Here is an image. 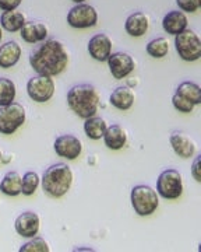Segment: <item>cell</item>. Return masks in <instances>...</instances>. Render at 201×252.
<instances>
[{"label":"cell","instance_id":"cell-1","mask_svg":"<svg viewBox=\"0 0 201 252\" xmlns=\"http://www.w3.org/2000/svg\"><path fill=\"white\" fill-rule=\"evenodd\" d=\"M70 56L63 42L59 39H45L29 55L31 67L44 76H57L63 73L69 64Z\"/></svg>","mask_w":201,"mask_h":252},{"label":"cell","instance_id":"cell-2","mask_svg":"<svg viewBox=\"0 0 201 252\" xmlns=\"http://www.w3.org/2000/svg\"><path fill=\"white\" fill-rule=\"evenodd\" d=\"M100 101V93L90 83L75 84L67 93L69 108L82 119L94 117L98 112Z\"/></svg>","mask_w":201,"mask_h":252},{"label":"cell","instance_id":"cell-3","mask_svg":"<svg viewBox=\"0 0 201 252\" xmlns=\"http://www.w3.org/2000/svg\"><path fill=\"white\" fill-rule=\"evenodd\" d=\"M73 184V172L64 162H56L46 168L42 175V189L50 198L64 196Z\"/></svg>","mask_w":201,"mask_h":252},{"label":"cell","instance_id":"cell-4","mask_svg":"<svg viewBox=\"0 0 201 252\" xmlns=\"http://www.w3.org/2000/svg\"><path fill=\"white\" fill-rule=\"evenodd\" d=\"M131 206L138 216H150L159 206V198L156 190L150 185H137L131 189L130 193Z\"/></svg>","mask_w":201,"mask_h":252},{"label":"cell","instance_id":"cell-5","mask_svg":"<svg viewBox=\"0 0 201 252\" xmlns=\"http://www.w3.org/2000/svg\"><path fill=\"white\" fill-rule=\"evenodd\" d=\"M175 48L186 62H194L201 58V39L194 30L186 28L180 34L175 35Z\"/></svg>","mask_w":201,"mask_h":252},{"label":"cell","instance_id":"cell-6","mask_svg":"<svg viewBox=\"0 0 201 252\" xmlns=\"http://www.w3.org/2000/svg\"><path fill=\"white\" fill-rule=\"evenodd\" d=\"M156 193L169 200L180 198L183 193L182 174L172 168L161 172L156 181Z\"/></svg>","mask_w":201,"mask_h":252},{"label":"cell","instance_id":"cell-7","mask_svg":"<svg viewBox=\"0 0 201 252\" xmlns=\"http://www.w3.org/2000/svg\"><path fill=\"white\" fill-rule=\"evenodd\" d=\"M25 122V109L19 102L0 107V133L13 135Z\"/></svg>","mask_w":201,"mask_h":252},{"label":"cell","instance_id":"cell-8","mask_svg":"<svg viewBox=\"0 0 201 252\" xmlns=\"http://www.w3.org/2000/svg\"><path fill=\"white\" fill-rule=\"evenodd\" d=\"M98 23V13L94 6L87 3H78L67 13V24L70 27L84 30L95 27Z\"/></svg>","mask_w":201,"mask_h":252},{"label":"cell","instance_id":"cell-9","mask_svg":"<svg viewBox=\"0 0 201 252\" xmlns=\"http://www.w3.org/2000/svg\"><path fill=\"white\" fill-rule=\"evenodd\" d=\"M27 93L35 102H46L55 94V81L50 76L37 74L28 80Z\"/></svg>","mask_w":201,"mask_h":252},{"label":"cell","instance_id":"cell-10","mask_svg":"<svg viewBox=\"0 0 201 252\" xmlns=\"http://www.w3.org/2000/svg\"><path fill=\"white\" fill-rule=\"evenodd\" d=\"M106 62H108V66H109V70L112 73V76L116 80H122V79L127 77L128 74L133 72L134 67H136L134 59L127 52H115V54H110Z\"/></svg>","mask_w":201,"mask_h":252},{"label":"cell","instance_id":"cell-11","mask_svg":"<svg viewBox=\"0 0 201 252\" xmlns=\"http://www.w3.org/2000/svg\"><path fill=\"white\" fill-rule=\"evenodd\" d=\"M53 149L59 157H63L67 160H75L81 154L82 144L81 140L75 136L62 135L55 140Z\"/></svg>","mask_w":201,"mask_h":252},{"label":"cell","instance_id":"cell-12","mask_svg":"<svg viewBox=\"0 0 201 252\" xmlns=\"http://www.w3.org/2000/svg\"><path fill=\"white\" fill-rule=\"evenodd\" d=\"M39 216L34 212H24L21 213L16 221H14V228L17 234L24 237V238H32L38 234L39 231Z\"/></svg>","mask_w":201,"mask_h":252},{"label":"cell","instance_id":"cell-13","mask_svg":"<svg viewBox=\"0 0 201 252\" xmlns=\"http://www.w3.org/2000/svg\"><path fill=\"white\" fill-rule=\"evenodd\" d=\"M169 142L176 156L182 158H192L196 154V143L190 136H187L182 130H175L169 136Z\"/></svg>","mask_w":201,"mask_h":252},{"label":"cell","instance_id":"cell-14","mask_svg":"<svg viewBox=\"0 0 201 252\" xmlns=\"http://www.w3.org/2000/svg\"><path fill=\"white\" fill-rule=\"evenodd\" d=\"M88 52L98 62H106L112 54V39L106 34H97L88 42Z\"/></svg>","mask_w":201,"mask_h":252},{"label":"cell","instance_id":"cell-15","mask_svg":"<svg viewBox=\"0 0 201 252\" xmlns=\"http://www.w3.org/2000/svg\"><path fill=\"white\" fill-rule=\"evenodd\" d=\"M20 32L21 38L28 44L42 42L48 38V27L42 21H25Z\"/></svg>","mask_w":201,"mask_h":252},{"label":"cell","instance_id":"cell-16","mask_svg":"<svg viewBox=\"0 0 201 252\" xmlns=\"http://www.w3.org/2000/svg\"><path fill=\"white\" fill-rule=\"evenodd\" d=\"M187 24H189L187 16L182 10H172L168 14H165L164 20H162V27L171 35L180 34L187 28Z\"/></svg>","mask_w":201,"mask_h":252},{"label":"cell","instance_id":"cell-17","mask_svg":"<svg viewBox=\"0 0 201 252\" xmlns=\"http://www.w3.org/2000/svg\"><path fill=\"white\" fill-rule=\"evenodd\" d=\"M150 28V17L143 11L131 13L126 20L125 30L130 36H143Z\"/></svg>","mask_w":201,"mask_h":252},{"label":"cell","instance_id":"cell-18","mask_svg":"<svg viewBox=\"0 0 201 252\" xmlns=\"http://www.w3.org/2000/svg\"><path fill=\"white\" fill-rule=\"evenodd\" d=\"M21 58V46L17 41H9L0 45V67L10 69L16 66Z\"/></svg>","mask_w":201,"mask_h":252},{"label":"cell","instance_id":"cell-19","mask_svg":"<svg viewBox=\"0 0 201 252\" xmlns=\"http://www.w3.org/2000/svg\"><path fill=\"white\" fill-rule=\"evenodd\" d=\"M103 142L110 150H120L127 143V133L120 125H110L105 130Z\"/></svg>","mask_w":201,"mask_h":252},{"label":"cell","instance_id":"cell-20","mask_svg":"<svg viewBox=\"0 0 201 252\" xmlns=\"http://www.w3.org/2000/svg\"><path fill=\"white\" fill-rule=\"evenodd\" d=\"M109 102L112 107H115L119 111H127L134 104V93L131 89L120 86L118 89L112 91L109 97Z\"/></svg>","mask_w":201,"mask_h":252},{"label":"cell","instance_id":"cell-21","mask_svg":"<svg viewBox=\"0 0 201 252\" xmlns=\"http://www.w3.org/2000/svg\"><path fill=\"white\" fill-rule=\"evenodd\" d=\"M27 18L23 11L19 10H7L3 11V14L0 16V26L3 30L9 31V32H17L20 31L23 26L25 24Z\"/></svg>","mask_w":201,"mask_h":252},{"label":"cell","instance_id":"cell-22","mask_svg":"<svg viewBox=\"0 0 201 252\" xmlns=\"http://www.w3.org/2000/svg\"><path fill=\"white\" fill-rule=\"evenodd\" d=\"M23 178L17 171H9L0 182V190L7 196H17L21 193Z\"/></svg>","mask_w":201,"mask_h":252},{"label":"cell","instance_id":"cell-23","mask_svg":"<svg viewBox=\"0 0 201 252\" xmlns=\"http://www.w3.org/2000/svg\"><path fill=\"white\" fill-rule=\"evenodd\" d=\"M106 121L100 117H91L87 118L84 122V132L92 140H100V137H103L105 130H106Z\"/></svg>","mask_w":201,"mask_h":252},{"label":"cell","instance_id":"cell-24","mask_svg":"<svg viewBox=\"0 0 201 252\" xmlns=\"http://www.w3.org/2000/svg\"><path fill=\"white\" fill-rule=\"evenodd\" d=\"M176 94L182 95L186 99H189L194 105L201 104V89L200 86L194 81H183L177 86Z\"/></svg>","mask_w":201,"mask_h":252},{"label":"cell","instance_id":"cell-25","mask_svg":"<svg viewBox=\"0 0 201 252\" xmlns=\"http://www.w3.org/2000/svg\"><path fill=\"white\" fill-rule=\"evenodd\" d=\"M147 54L155 59H162L169 54V42L164 36L155 38L147 44Z\"/></svg>","mask_w":201,"mask_h":252},{"label":"cell","instance_id":"cell-26","mask_svg":"<svg viewBox=\"0 0 201 252\" xmlns=\"http://www.w3.org/2000/svg\"><path fill=\"white\" fill-rule=\"evenodd\" d=\"M16 99V84L14 81L0 77V107L9 105Z\"/></svg>","mask_w":201,"mask_h":252},{"label":"cell","instance_id":"cell-27","mask_svg":"<svg viewBox=\"0 0 201 252\" xmlns=\"http://www.w3.org/2000/svg\"><path fill=\"white\" fill-rule=\"evenodd\" d=\"M39 175L35 171L25 172L23 177V184H21V193L25 196H31L35 193V190L39 187Z\"/></svg>","mask_w":201,"mask_h":252},{"label":"cell","instance_id":"cell-28","mask_svg":"<svg viewBox=\"0 0 201 252\" xmlns=\"http://www.w3.org/2000/svg\"><path fill=\"white\" fill-rule=\"evenodd\" d=\"M50 248L46 243L44 238L41 237H32L31 241L25 243L21 248H20V252H49Z\"/></svg>","mask_w":201,"mask_h":252},{"label":"cell","instance_id":"cell-29","mask_svg":"<svg viewBox=\"0 0 201 252\" xmlns=\"http://www.w3.org/2000/svg\"><path fill=\"white\" fill-rule=\"evenodd\" d=\"M172 104H174L175 109H177L179 112H183V114H190V112H193L194 107H196L189 99H186L182 95L176 94V93L172 97Z\"/></svg>","mask_w":201,"mask_h":252},{"label":"cell","instance_id":"cell-30","mask_svg":"<svg viewBox=\"0 0 201 252\" xmlns=\"http://www.w3.org/2000/svg\"><path fill=\"white\" fill-rule=\"evenodd\" d=\"M176 4L183 13H196L201 7V0H176Z\"/></svg>","mask_w":201,"mask_h":252},{"label":"cell","instance_id":"cell-31","mask_svg":"<svg viewBox=\"0 0 201 252\" xmlns=\"http://www.w3.org/2000/svg\"><path fill=\"white\" fill-rule=\"evenodd\" d=\"M23 0H0V9L7 11V10H16L21 4Z\"/></svg>","mask_w":201,"mask_h":252},{"label":"cell","instance_id":"cell-32","mask_svg":"<svg viewBox=\"0 0 201 252\" xmlns=\"http://www.w3.org/2000/svg\"><path fill=\"white\" fill-rule=\"evenodd\" d=\"M192 175L197 182H201V167H200V156L196 157V160L193 162L192 167Z\"/></svg>","mask_w":201,"mask_h":252},{"label":"cell","instance_id":"cell-33","mask_svg":"<svg viewBox=\"0 0 201 252\" xmlns=\"http://www.w3.org/2000/svg\"><path fill=\"white\" fill-rule=\"evenodd\" d=\"M1 39H3V28L0 26V42H1Z\"/></svg>","mask_w":201,"mask_h":252},{"label":"cell","instance_id":"cell-34","mask_svg":"<svg viewBox=\"0 0 201 252\" xmlns=\"http://www.w3.org/2000/svg\"><path fill=\"white\" fill-rule=\"evenodd\" d=\"M72 1H74L75 4H78V3H84L85 0H72Z\"/></svg>","mask_w":201,"mask_h":252},{"label":"cell","instance_id":"cell-35","mask_svg":"<svg viewBox=\"0 0 201 252\" xmlns=\"http://www.w3.org/2000/svg\"><path fill=\"white\" fill-rule=\"evenodd\" d=\"M0 161H1V152H0Z\"/></svg>","mask_w":201,"mask_h":252}]
</instances>
